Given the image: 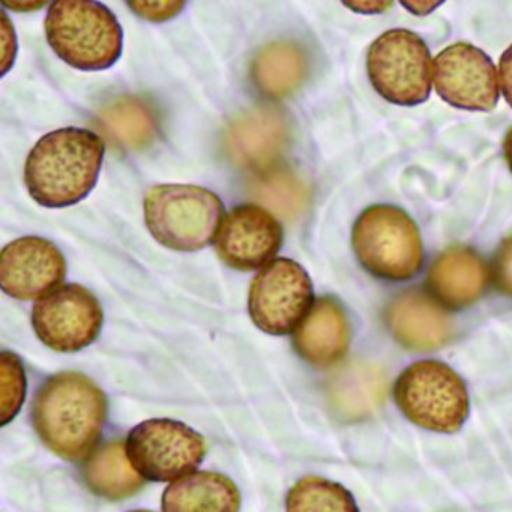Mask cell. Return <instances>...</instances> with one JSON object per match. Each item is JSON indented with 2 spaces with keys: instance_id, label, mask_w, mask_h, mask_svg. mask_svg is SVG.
Here are the masks:
<instances>
[{
  "instance_id": "6da1fadb",
  "label": "cell",
  "mask_w": 512,
  "mask_h": 512,
  "mask_svg": "<svg viewBox=\"0 0 512 512\" xmlns=\"http://www.w3.org/2000/svg\"><path fill=\"white\" fill-rule=\"evenodd\" d=\"M107 418V400L97 383L82 373L47 380L32 404V421L44 445L67 461L94 452Z\"/></svg>"
},
{
  "instance_id": "7a4b0ae2",
  "label": "cell",
  "mask_w": 512,
  "mask_h": 512,
  "mask_svg": "<svg viewBox=\"0 0 512 512\" xmlns=\"http://www.w3.org/2000/svg\"><path fill=\"white\" fill-rule=\"evenodd\" d=\"M106 143L94 131L67 127L38 140L25 164L29 194L44 208H67L94 190Z\"/></svg>"
},
{
  "instance_id": "3957f363",
  "label": "cell",
  "mask_w": 512,
  "mask_h": 512,
  "mask_svg": "<svg viewBox=\"0 0 512 512\" xmlns=\"http://www.w3.org/2000/svg\"><path fill=\"white\" fill-rule=\"evenodd\" d=\"M46 37L62 61L82 71L109 70L124 49V32L115 14L91 0L53 2Z\"/></svg>"
},
{
  "instance_id": "277c9868",
  "label": "cell",
  "mask_w": 512,
  "mask_h": 512,
  "mask_svg": "<svg viewBox=\"0 0 512 512\" xmlns=\"http://www.w3.org/2000/svg\"><path fill=\"white\" fill-rule=\"evenodd\" d=\"M143 208L155 241L176 251L208 247L224 217L220 197L199 185H155L146 193Z\"/></svg>"
},
{
  "instance_id": "5b68a950",
  "label": "cell",
  "mask_w": 512,
  "mask_h": 512,
  "mask_svg": "<svg viewBox=\"0 0 512 512\" xmlns=\"http://www.w3.org/2000/svg\"><path fill=\"white\" fill-rule=\"evenodd\" d=\"M352 244L365 271L380 280H410L424 263L418 227L397 206L374 205L365 209L353 226Z\"/></svg>"
},
{
  "instance_id": "8992f818",
  "label": "cell",
  "mask_w": 512,
  "mask_h": 512,
  "mask_svg": "<svg viewBox=\"0 0 512 512\" xmlns=\"http://www.w3.org/2000/svg\"><path fill=\"white\" fill-rule=\"evenodd\" d=\"M394 398L409 421L436 433H455L469 416L466 383L439 361L406 368L395 382Z\"/></svg>"
},
{
  "instance_id": "52a82bcc",
  "label": "cell",
  "mask_w": 512,
  "mask_h": 512,
  "mask_svg": "<svg viewBox=\"0 0 512 512\" xmlns=\"http://www.w3.org/2000/svg\"><path fill=\"white\" fill-rule=\"evenodd\" d=\"M367 71L371 85L391 104L418 106L431 92L430 50L419 35L392 29L370 46Z\"/></svg>"
},
{
  "instance_id": "ba28073f",
  "label": "cell",
  "mask_w": 512,
  "mask_h": 512,
  "mask_svg": "<svg viewBox=\"0 0 512 512\" xmlns=\"http://www.w3.org/2000/svg\"><path fill=\"white\" fill-rule=\"evenodd\" d=\"M127 455L145 479L175 481L191 475L206 454L203 437L184 422L149 419L128 434Z\"/></svg>"
},
{
  "instance_id": "9c48e42d",
  "label": "cell",
  "mask_w": 512,
  "mask_h": 512,
  "mask_svg": "<svg viewBox=\"0 0 512 512\" xmlns=\"http://www.w3.org/2000/svg\"><path fill=\"white\" fill-rule=\"evenodd\" d=\"M310 275L292 259L272 260L254 278L248 310L257 328L266 334L295 332L313 308Z\"/></svg>"
},
{
  "instance_id": "30bf717a",
  "label": "cell",
  "mask_w": 512,
  "mask_h": 512,
  "mask_svg": "<svg viewBox=\"0 0 512 512\" xmlns=\"http://www.w3.org/2000/svg\"><path fill=\"white\" fill-rule=\"evenodd\" d=\"M104 313L94 293L67 284L41 298L32 310L35 334L55 352L74 353L91 346L103 328Z\"/></svg>"
},
{
  "instance_id": "8fae6325",
  "label": "cell",
  "mask_w": 512,
  "mask_h": 512,
  "mask_svg": "<svg viewBox=\"0 0 512 512\" xmlns=\"http://www.w3.org/2000/svg\"><path fill=\"white\" fill-rule=\"evenodd\" d=\"M433 82L440 98L457 109L490 112L499 101L496 67L472 44L443 49L434 59Z\"/></svg>"
},
{
  "instance_id": "7c38bea8",
  "label": "cell",
  "mask_w": 512,
  "mask_h": 512,
  "mask_svg": "<svg viewBox=\"0 0 512 512\" xmlns=\"http://www.w3.org/2000/svg\"><path fill=\"white\" fill-rule=\"evenodd\" d=\"M283 238V226L268 209L247 203L236 206L224 217L215 250L229 268L254 271L271 263Z\"/></svg>"
},
{
  "instance_id": "4fadbf2b",
  "label": "cell",
  "mask_w": 512,
  "mask_h": 512,
  "mask_svg": "<svg viewBox=\"0 0 512 512\" xmlns=\"http://www.w3.org/2000/svg\"><path fill=\"white\" fill-rule=\"evenodd\" d=\"M67 275L64 254L40 236H25L0 253V286L20 301L44 298L59 289Z\"/></svg>"
},
{
  "instance_id": "5bb4252c",
  "label": "cell",
  "mask_w": 512,
  "mask_h": 512,
  "mask_svg": "<svg viewBox=\"0 0 512 512\" xmlns=\"http://www.w3.org/2000/svg\"><path fill=\"white\" fill-rule=\"evenodd\" d=\"M289 140L283 113L256 107L235 119L227 130V151L245 169L265 172L277 163Z\"/></svg>"
},
{
  "instance_id": "9a60e30c",
  "label": "cell",
  "mask_w": 512,
  "mask_h": 512,
  "mask_svg": "<svg viewBox=\"0 0 512 512\" xmlns=\"http://www.w3.org/2000/svg\"><path fill=\"white\" fill-rule=\"evenodd\" d=\"M386 322L395 340L410 350L439 349L452 337V320L436 299L421 290L398 295L386 311Z\"/></svg>"
},
{
  "instance_id": "2e32d148",
  "label": "cell",
  "mask_w": 512,
  "mask_h": 512,
  "mask_svg": "<svg viewBox=\"0 0 512 512\" xmlns=\"http://www.w3.org/2000/svg\"><path fill=\"white\" fill-rule=\"evenodd\" d=\"M293 346L314 367L338 364L350 346V323L340 302L334 298L316 301L296 328Z\"/></svg>"
},
{
  "instance_id": "e0dca14e",
  "label": "cell",
  "mask_w": 512,
  "mask_h": 512,
  "mask_svg": "<svg viewBox=\"0 0 512 512\" xmlns=\"http://www.w3.org/2000/svg\"><path fill=\"white\" fill-rule=\"evenodd\" d=\"M488 283V269L478 253L466 247L443 251L427 275L433 298L452 310L470 307L482 295Z\"/></svg>"
},
{
  "instance_id": "ac0fdd59",
  "label": "cell",
  "mask_w": 512,
  "mask_h": 512,
  "mask_svg": "<svg viewBox=\"0 0 512 512\" xmlns=\"http://www.w3.org/2000/svg\"><path fill=\"white\" fill-rule=\"evenodd\" d=\"M161 505L163 512H239L241 493L226 475L196 472L170 484Z\"/></svg>"
},
{
  "instance_id": "d6986e66",
  "label": "cell",
  "mask_w": 512,
  "mask_h": 512,
  "mask_svg": "<svg viewBox=\"0 0 512 512\" xmlns=\"http://www.w3.org/2000/svg\"><path fill=\"white\" fill-rule=\"evenodd\" d=\"M308 76V59L298 44L281 41L263 47L254 58L251 77L266 97L281 100L295 94Z\"/></svg>"
},
{
  "instance_id": "ffe728a7",
  "label": "cell",
  "mask_w": 512,
  "mask_h": 512,
  "mask_svg": "<svg viewBox=\"0 0 512 512\" xmlns=\"http://www.w3.org/2000/svg\"><path fill=\"white\" fill-rule=\"evenodd\" d=\"M92 493L109 500L127 499L143 487V476L134 469L125 443L119 440L100 446L92 452L83 469Z\"/></svg>"
},
{
  "instance_id": "44dd1931",
  "label": "cell",
  "mask_w": 512,
  "mask_h": 512,
  "mask_svg": "<svg viewBox=\"0 0 512 512\" xmlns=\"http://www.w3.org/2000/svg\"><path fill=\"white\" fill-rule=\"evenodd\" d=\"M100 128L119 148L139 151L148 148L158 133L154 110L136 97H119L110 101L98 115Z\"/></svg>"
},
{
  "instance_id": "7402d4cb",
  "label": "cell",
  "mask_w": 512,
  "mask_h": 512,
  "mask_svg": "<svg viewBox=\"0 0 512 512\" xmlns=\"http://www.w3.org/2000/svg\"><path fill=\"white\" fill-rule=\"evenodd\" d=\"M386 379L379 367L356 364L346 368L334 385L338 412L350 419L373 413L385 398Z\"/></svg>"
},
{
  "instance_id": "603a6c76",
  "label": "cell",
  "mask_w": 512,
  "mask_h": 512,
  "mask_svg": "<svg viewBox=\"0 0 512 512\" xmlns=\"http://www.w3.org/2000/svg\"><path fill=\"white\" fill-rule=\"evenodd\" d=\"M286 512H359L352 493L319 476L299 479L286 497Z\"/></svg>"
},
{
  "instance_id": "cb8c5ba5",
  "label": "cell",
  "mask_w": 512,
  "mask_h": 512,
  "mask_svg": "<svg viewBox=\"0 0 512 512\" xmlns=\"http://www.w3.org/2000/svg\"><path fill=\"white\" fill-rule=\"evenodd\" d=\"M26 397V374L19 356L0 353V425L16 418Z\"/></svg>"
},
{
  "instance_id": "d4e9b609",
  "label": "cell",
  "mask_w": 512,
  "mask_h": 512,
  "mask_svg": "<svg viewBox=\"0 0 512 512\" xmlns=\"http://www.w3.org/2000/svg\"><path fill=\"white\" fill-rule=\"evenodd\" d=\"M259 188L260 200L286 218L298 215L307 200L305 188L289 173L272 176Z\"/></svg>"
},
{
  "instance_id": "484cf974",
  "label": "cell",
  "mask_w": 512,
  "mask_h": 512,
  "mask_svg": "<svg viewBox=\"0 0 512 512\" xmlns=\"http://www.w3.org/2000/svg\"><path fill=\"white\" fill-rule=\"evenodd\" d=\"M493 277L500 293L512 298V238L503 241L494 256Z\"/></svg>"
},
{
  "instance_id": "4316f807",
  "label": "cell",
  "mask_w": 512,
  "mask_h": 512,
  "mask_svg": "<svg viewBox=\"0 0 512 512\" xmlns=\"http://www.w3.org/2000/svg\"><path fill=\"white\" fill-rule=\"evenodd\" d=\"M131 10L149 22H167L184 10V2H128Z\"/></svg>"
},
{
  "instance_id": "83f0119b",
  "label": "cell",
  "mask_w": 512,
  "mask_h": 512,
  "mask_svg": "<svg viewBox=\"0 0 512 512\" xmlns=\"http://www.w3.org/2000/svg\"><path fill=\"white\" fill-rule=\"evenodd\" d=\"M500 88H502L503 97L512 107V46L505 50L500 56L499 62Z\"/></svg>"
},
{
  "instance_id": "f1b7e54d",
  "label": "cell",
  "mask_w": 512,
  "mask_h": 512,
  "mask_svg": "<svg viewBox=\"0 0 512 512\" xmlns=\"http://www.w3.org/2000/svg\"><path fill=\"white\" fill-rule=\"evenodd\" d=\"M503 154H505L506 163L512 172V128L506 134L505 142H503Z\"/></svg>"
},
{
  "instance_id": "f546056e",
  "label": "cell",
  "mask_w": 512,
  "mask_h": 512,
  "mask_svg": "<svg viewBox=\"0 0 512 512\" xmlns=\"http://www.w3.org/2000/svg\"><path fill=\"white\" fill-rule=\"evenodd\" d=\"M131 512H151V511H142V509H140V511H131Z\"/></svg>"
}]
</instances>
